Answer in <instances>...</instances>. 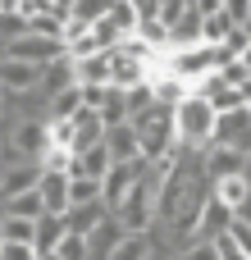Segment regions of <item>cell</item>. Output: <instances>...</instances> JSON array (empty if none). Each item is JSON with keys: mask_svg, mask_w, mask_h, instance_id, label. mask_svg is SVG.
<instances>
[{"mask_svg": "<svg viewBox=\"0 0 251 260\" xmlns=\"http://www.w3.org/2000/svg\"><path fill=\"white\" fill-rule=\"evenodd\" d=\"M5 55L9 59H32V64H50V59H59V55H69V46L64 41H55V37H41V32H27V37H14V41H5Z\"/></svg>", "mask_w": 251, "mask_h": 260, "instance_id": "277c9868", "label": "cell"}, {"mask_svg": "<svg viewBox=\"0 0 251 260\" xmlns=\"http://www.w3.org/2000/svg\"><path fill=\"white\" fill-rule=\"evenodd\" d=\"M110 169H114V155H110V146L101 142V146H87V151H82V155L73 160V169H69V174H87V178H105Z\"/></svg>", "mask_w": 251, "mask_h": 260, "instance_id": "9a60e30c", "label": "cell"}, {"mask_svg": "<svg viewBox=\"0 0 251 260\" xmlns=\"http://www.w3.org/2000/svg\"><path fill=\"white\" fill-rule=\"evenodd\" d=\"M73 5H78V0H55V9H69V14H73Z\"/></svg>", "mask_w": 251, "mask_h": 260, "instance_id": "f546056e", "label": "cell"}, {"mask_svg": "<svg viewBox=\"0 0 251 260\" xmlns=\"http://www.w3.org/2000/svg\"><path fill=\"white\" fill-rule=\"evenodd\" d=\"M142 169H146V160H133V165H119V160H114V169L101 178V187H105V206H110V210H119V206L133 197V187H137Z\"/></svg>", "mask_w": 251, "mask_h": 260, "instance_id": "8992f818", "label": "cell"}, {"mask_svg": "<svg viewBox=\"0 0 251 260\" xmlns=\"http://www.w3.org/2000/svg\"><path fill=\"white\" fill-rule=\"evenodd\" d=\"M110 215H114V210H110L105 201H87V206H69V210H64V224H69V233L91 238V233H96Z\"/></svg>", "mask_w": 251, "mask_h": 260, "instance_id": "8fae6325", "label": "cell"}, {"mask_svg": "<svg viewBox=\"0 0 251 260\" xmlns=\"http://www.w3.org/2000/svg\"><path fill=\"white\" fill-rule=\"evenodd\" d=\"M233 27H238V23L229 18V9H224V14H210V18H206V41H210V46H219Z\"/></svg>", "mask_w": 251, "mask_h": 260, "instance_id": "cb8c5ba5", "label": "cell"}, {"mask_svg": "<svg viewBox=\"0 0 251 260\" xmlns=\"http://www.w3.org/2000/svg\"><path fill=\"white\" fill-rule=\"evenodd\" d=\"M206 174H210V183H219V178H229V174H247L251 160L242 151H233V146H206Z\"/></svg>", "mask_w": 251, "mask_h": 260, "instance_id": "7c38bea8", "label": "cell"}, {"mask_svg": "<svg viewBox=\"0 0 251 260\" xmlns=\"http://www.w3.org/2000/svg\"><path fill=\"white\" fill-rule=\"evenodd\" d=\"M233 219H238V210L224 206V201L210 192V201H206V210H201V224H197V242H215L219 233L233 229Z\"/></svg>", "mask_w": 251, "mask_h": 260, "instance_id": "ba28073f", "label": "cell"}, {"mask_svg": "<svg viewBox=\"0 0 251 260\" xmlns=\"http://www.w3.org/2000/svg\"><path fill=\"white\" fill-rule=\"evenodd\" d=\"M64 238H69V224H64V215H50V210H46V215L37 219V251H41V256H50V251H55Z\"/></svg>", "mask_w": 251, "mask_h": 260, "instance_id": "2e32d148", "label": "cell"}, {"mask_svg": "<svg viewBox=\"0 0 251 260\" xmlns=\"http://www.w3.org/2000/svg\"><path fill=\"white\" fill-rule=\"evenodd\" d=\"M224 9L238 27H251V0H224Z\"/></svg>", "mask_w": 251, "mask_h": 260, "instance_id": "4316f807", "label": "cell"}, {"mask_svg": "<svg viewBox=\"0 0 251 260\" xmlns=\"http://www.w3.org/2000/svg\"><path fill=\"white\" fill-rule=\"evenodd\" d=\"M215 197H219L224 206L242 210L247 197H251V174H229V178H219V183H215Z\"/></svg>", "mask_w": 251, "mask_h": 260, "instance_id": "e0dca14e", "label": "cell"}, {"mask_svg": "<svg viewBox=\"0 0 251 260\" xmlns=\"http://www.w3.org/2000/svg\"><path fill=\"white\" fill-rule=\"evenodd\" d=\"M183 260H219V247H215V242H192V247L183 251Z\"/></svg>", "mask_w": 251, "mask_h": 260, "instance_id": "83f0119b", "label": "cell"}, {"mask_svg": "<svg viewBox=\"0 0 251 260\" xmlns=\"http://www.w3.org/2000/svg\"><path fill=\"white\" fill-rule=\"evenodd\" d=\"M5 215L41 219V215H46V197H41V187H32V192H18V197H9V201H5Z\"/></svg>", "mask_w": 251, "mask_h": 260, "instance_id": "d6986e66", "label": "cell"}, {"mask_svg": "<svg viewBox=\"0 0 251 260\" xmlns=\"http://www.w3.org/2000/svg\"><path fill=\"white\" fill-rule=\"evenodd\" d=\"M69 183H73V174H50V169H46V178H41V197H46V210H50V215H64V210L73 206Z\"/></svg>", "mask_w": 251, "mask_h": 260, "instance_id": "5bb4252c", "label": "cell"}, {"mask_svg": "<svg viewBox=\"0 0 251 260\" xmlns=\"http://www.w3.org/2000/svg\"><path fill=\"white\" fill-rule=\"evenodd\" d=\"M215 247H219V260H251L247 247H242L233 233H219V238H215Z\"/></svg>", "mask_w": 251, "mask_h": 260, "instance_id": "484cf974", "label": "cell"}, {"mask_svg": "<svg viewBox=\"0 0 251 260\" xmlns=\"http://www.w3.org/2000/svg\"><path fill=\"white\" fill-rule=\"evenodd\" d=\"M123 238H128V229H123V219L119 215H110L91 238H87V251H91V260H110L119 247H123Z\"/></svg>", "mask_w": 251, "mask_h": 260, "instance_id": "4fadbf2b", "label": "cell"}, {"mask_svg": "<svg viewBox=\"0 0 251 260\" xmlns=\"http://www.w3.org/2000/svg\"><path fill=\"white\" fill-rule=\"evenodd\" d=\"M0 242H37V219L5 215V224H0Z\"/></svg>", "mask_w": 251, "mask_h": 260, "instance_id": "ffe728a7", "label": "cell"}, {"mask_svg": "<svg viewBox=\"0 0 251 260\" xmlns=\"http://www.w3.org/2000/svg\"><path fill=\"white\" fill-rule=\"evenodd\" d=\"M110 18L119 23V32H123V37H133V32L142 27V9H137V0H114Z\"/></svg>", "mask_w": 251, "mask_h": 260, "instance_id": "44dd1931", "label": "cell"}, {"mask_svg": "<svg viewBox=\"0 0 251 260\" xmlns=\"http://www.w3.org/2000/svg\"><path fill=\"white\" fill-rule=\"evenodd\" d=\"M0 260H41L37 242H0Z\"/></svg>", "mask_w": 251, "mask_h": 260, "instance_id": "d4e9b609", "label": "cell"}, {"mask_svg": "<svg viewBox=\"0 0 251 260\" xmlns=\"http://www.w3.org/2000/svg\"><path fill=\"white\" fill-rule=\"evenodd\" d=\"M41 178H46V165H41V160H23V165H9V169H5L0 192H5V201H9V197H18V192L41 187Z\"/></svg>", "mask_w": 251, "mask_h": 260, "instance_id": "30bf717a", "label": "cell"}, {"mask_svg": "<svg viewBox=\"0 0 251 260\" xmlns=\"http://www.w3.org/2000/svg\"><path fill=\"white\" fill-rule=\"evenodd\" d=\"M105 146H110V155H114L119 165L142 160V133H137V123H133V119H128V123H114V128L105 133Z\"/></svg>", "mask_w": 251, "mask_h": 260, "instance_id": "9c48e42d", "label": "cell"}, {"mask_svg": "<svg viewBox=\"0 0 251 260\" xmlns=\"http://www.w3.org/2000/svg\"><path fill=\"white\" fill-rule=\"evenodd\" d=\"M110 260H155L151 256V233H128L123 247H119Z\"/></svg>", "mask_w": 251, "mask_h": 260, "instance_id": "7402d4cb", "label": "cell"}, {"mask_svg": "<svg viewBox=\"0 0 251 260\" xmlns=\"http://www.w3.org/2000/svg\"><path fill=\"white\" fill-rule=\"evenodd\" d=\"M5 142H14L27 160H46V151L55 146V142H50V119H18Z\"/></svg>", "mask_w": 251, "mask_h": 260, "instance_id": "5b68a950", "label": "cell"}, {"mask_svg": "<svg viewBox=\"0 0 251 260\" xmlns=\"http://www.w3.org/2000/svg\"><path fill=\"white\" fill-rule=\"evenodd\" d=\"M215 69H219V50H215L210 41L187 46V50H174L169 64H165V73H178L183 82H192V78H210Z\"/></svg>", "mask_w": 251, "mask_h": 260, "instance_id": "7a4b0ae2", "label": "cell"}, {"mask_svg": "<svg viewBox=\"0 0 251 260\" xmlns=\"http://www.w3.org/2000/svg\"><path fill=\"white\" fill-rule=\"evenodd\" d=\"M192 5H197L206 18H210V14H224V0H192Z\"/></svg>", "mask_w": 251, "mask_h": 260, "instance_id": "f1b7e54d", "label": "cell"}, {"mask_svg": "<svg viewBox=\"0 0 251 260\" xmlns=\"http://www.w3.org/2000/svg\"><path fill=\"white\" fill-rule=\"evenodd\" d=\"M110 9H114V0H78V5H73V18L101 23V18H110Z\"/></svg>", "mask_w": 251, "mask_h": 260, "instance_id": "603a6c76", "label": "cell"}, {"mask_svg": "<svg viewBox=\"0 0 251 260\" xmlns=\"http://www.w3.org/2000/svg\"><path fill=\"white\" fill-rule=\"evenodd\" d=\"M210 146H233L251 160V105L242 110H219V123H215V142Z\"/></svg>", "mask_w": 251, "mask_h": 260, "instance_id": "3957f363", "label": "cell"}, {"mask_svg": "<svg viewBox=\"0 0 251 260\" xmlns=\"http://www.w3.org/2000/svg\"><path fill=\"white\" fill-rule=\"evenodd\" d=\"M82 105H87V101H82V82H73L69 91L50 96V105H46V119H73Z\"/></svg>", "mask_w": 251, "mask_h": 260, "instance_id": "ac0fdd59", "label": "cell"}, {"mask_svg": "<svg viewBox=\"0 0 251 260\" xmlns=\"http://www.w3.org/2000/svg\"><path fill=\"white\" fill-rule=\"evenodd\" d=\"M41 260H64V256H59V251H50V256H41Z\"/></svg>", "mask_w": 251, "mask_h": 260, "instance_id": "4dcf8cb0", "label": "cell"}, {"mask_svg": "<svg viewBox=\"0 0 251 260\" xmlns=\"http://www.w3.org/2000/svg\"><path fill=\"white\" fill-rule=\"evenodd\" d=\"M41 78H46V69L32 64V59H9L5 55V64H0L5 91H41Z\"/></svg>", "mask_w": 251, "mask_h": 260, "instance_id": "52a82bcc", "label": "cell"}, {"mask_svg": "<svg viewBox=\"0 0 251 260\" xmlns=\"http://www.w3.org/2000/svg\"><path fill=\"white\" fill-rule=\"evenodd\" d=\"M215 123H219V110H215L201 91H192L183 105H174L178 146H187V151H206V146L215 142Z\"/></svg>", "mask_w": 251, "mask_h": 260, "instance_id": "6da1fadb", "label": "cell"}]
</instances>
